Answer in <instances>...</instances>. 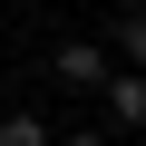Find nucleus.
Wrapping results in <instances>:
<instances>
[{
    "mask_svg": "<svg viewBox=\"0 0 146 146\" xmlns=\"http://www.w3.org/2000/svg\"><path fill=\"white\" fill-rule=\"evenodd\" d=\"M107 88V117L117 127H146V68H127V78H98Z\"/></svg>",
    "mask_w": 146,
    "mask_h": 146,
    "instance_id": "1",
    "label": "nucleus"
},
{
    "mask_svg": "<svg viewBox=\"0 0 146 146\" xmlns=\"http://www.w3.org/2000/svg\"><path fill=\"white\" fill-rule=\"evenodd\" d=\"M98 78H107V58H98L88 39H68V49H58V88H98Z\"/></svg>",
    "mask_w": 146,
    "mask_h": 146,
    "instance_id": "2",
    "label": "nucleus"
},
{
    "mask_svg": "<svg viewBox=\"0 0 146 146\" xmlns=\"http://www.w3.org/2000/svg\"><path fill=\"white\" fill-rule=\"evenodd\" d=\"M0 146H49V127L39 117H0Z\"/></svg>",
    "mask_w": 146,
    "mask_h": 146,
    "instance_id": "3",
    "label": "nucleus"
},
{
    "mask_svg": "<svg viewBox=\"0 0 146 146\" xmlns=\"http://www.w3.org/2000/svg\"><path fill=\"white\" fill-rule=\"evenodd\" d=\"M117 49H127V58L146 68V10H127V20H117Z\"/></svg>",
    "mask_w": 146,
    "mask_h": 146,
    "instance_id": "4",
    "label": "nucleus"
},
{
    "mask_svg": "<svg viewBox=\"0 0 146 146\" xmlns=\"http://www.w3.org/2000/svg\"><path fill=\"white\" fill-rule=\"evenodd\" d=\"M68 146H107V136H88V127H78V136H68Z\"/></svg>",
    "mask_w": 146,
    "mask_h": 146,
    "instance_id": "5",
    "label": "nucleus"
}]
</instances>
